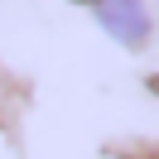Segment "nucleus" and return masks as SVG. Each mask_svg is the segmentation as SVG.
<instances>
[{"label":"nucleus","mask_w":159,"mask_h":159,"mask_svg":"<svg viewBox=\"0 0 159 159\" xmlns=\"http://www.w3.org/2000/svg\"><path fill=\"white\" fill-rule=\"evenodd\" d=\"M97 20H101V29H106L116 43H130V48H140V43L149 39V15H145V0H97Z\"/></svg>","instance_id":"nucleus-1"}]
</instances>
